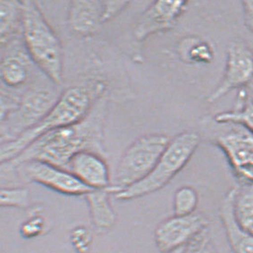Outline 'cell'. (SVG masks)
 I'll list each match as a JSON object with an SVG mask.
<instances>
[{"label":"cell","instance_id":"cell-1","mask_svg":"<svg viewBox=\"0 0 253 253\" xmlns=\"http://www.w3.org/2000/svg\"><path fill=\"white\" fill-rule=\"evenodd\" d=\"M108 100L99 99L89 114L79 122L47 131L38 138L16 159L2 165V170H12L29 160H40L66 169L79 152L89 150L103 156L104 122Z\"/></svg>","mask_w":253,"mask_h":253},{"label":"cell","instance_id":"cell-2","mask_svg":"<svg viewBox=\"0 0 253 253\" xmlns=\"http://www.w3.org/2000/svg\"><path fill=\"white\" fill-rule=\"evenodd\" d=\"M104 81L91 79L67 88L41 122L12 141L1 145V164L16 159L38 138L47 131L79 122L106 93Z\"/></svg>","mask_w":253,"mask_h":253},{"label":"cell","instance_id":"cell-3","mask_svg":"<svg viewBox=\"0 0 253 253\" xmlns=\"http://www.w3.org/2000/svg\"><path fill=\"white\" fill-rule=\"evenodd\" d=\"M22 33L31 60L55 84L63 83L61 42L33 1L22 2Z\"/></svg>","mask_w":253,"mask_h":253},{"label":"cell","instance_id":"cell-4","mask_svg":"<svg viewBox=\"0 0 253 253\" xmlns=\"http://www.w3.org/2000/svg\"><path fill=\"white\" fill-rule=\"evenodd\" d=\"M201 142L195 131H186L171 139L150 174L141 182L114 194L119 201H131L158 192L168 185L187 165Z\"/></svg>","mask_w":253,"mask_h":253},{"label":"cell","instance_id":"cell-5","mask_svg":"<svg viewBox=\"0 0 253 253\" xmlns=\"http://www.w3.org/2000/svg\"><path fill=\"white\" fill-rule=\"evenodd\" d=\"M171 139L160 133L141 136L127 148L118 163L112 194L134 185L147 177L154 169Z\"/></svg>","mask_w":253,"mask_h":253},{"label":"cell","instance_id":"cell-6","mask_svg":"<svg viewBox=\"0 0 253 253\" xmlns=\"http://www.w3.org/2000/svg\"><path fill=\"white\" fill-rule=\"evenodd\" d=\"M59 96L53 90L41 88L24 94L15 107L2 116V134L9 137L6 141L14 140L41 122Z\"/></svg>","mask_w":253,"mask_h":253},{"label":"cell","instance_id":"cell-7","mask_svg":"<svg viewBox=\"0 0 253 253\" xmlns=\"http://www.w3.org/2000/svg\"><path fill=\"white\" fill-rule=\"evenodd\" d=\"M225 129L213 138L225 154L240 185L253 184V134L244 127L224 125Z\"/></svg>","mask_w":253,"mask_h":253},{"label":"cell","instance_id":"cell-8","mask_svg":"<svg viewBox=\"0 0 253 253\" xmlns=\"http://www.w3.org/2000/svg\"><path fill=\"white\" fill-rule=\"evenodd\" d=\"M22 178L42 184L69 196H86L94 190L86 186L70 171L40 160H29L12 169Z\"/></svg>","mask_w":253,"mask_h":253},{"label":"cell","instance_id":"cell-9","mask_svg":"<svg viewBox=\"0 0 253 253\" xmlns=\"http://www.w3.org/2000/svg\"><path fill=\"white\" fill-rule=\"evenodd\" d=\"M209 228V220L202 213L174 216L160 222L154 232L155 244L161 253H171L187 246Z\"/></svg>","mask_w":253,"mask_h":253},{"label":"cell","instance_id":"cell-10","mask_svg":"<svg viewBox=\"0 0 253 253\" xmlns=\"http://www.w3.org/2000/svg\"><path fill=\"white\" fill-rule=\"evenodd\" d=\"M253 81V51L242 40H235L227 47L224 75L216 89L211 92L209 102L217 99L235 89H243Z\"/></svg>","mask_w":253,"mask_h":253},{"label":"cell","instance_id":"cell-11","mask_svg":"<svg viewBox=\"0 0 253 253\" xmlns=\"http://www.w3.org/2000/svg\"><path fill=\"white\" fill-rule=\"evenodd\" d=\"M186 6V1L153 2L136 22L133 28L136 41L141 42L150 35L173 28Z\"/></svg>","mask_w":253,"mask_h":253},{"label":"cell","instance_id":"cell-12","mask_svg":"<svg viewBox=\"0 0 253 253\" xmlns=\"http://www.w3.org/2000/svg\"><path fill=\"white\" fill-rule=\"evenodd\" d=\"M67 170L92 190L111 186L108 164L99 153L89 150L79 152L70 160Z\"/></svg>","mask_w":253,"mask_h":253},{"label":"cell","instance_id":"cell-13","mask_svg":"<svg viewBox=\"0 0 253 253\" xmlns=\"http://www.w3.org/2000/svg\"><path fill=\"white\" fill-rule=\"evenodd\" d=\"M67 21L71 30L82 37L92 36L103 24V2L73 1L69 4Z\"/></svg>","mask_w":253,"mask_h":253},{"label":"cell","instance_id":"cell-14","mask_svg":"<svg viewBox=\"0 0 253 253\" xmlns=\"http://www.w3.org/2000/svg\"><path fill=\"white\" fill-rule=\"evenodd\" d=\"M234 190L230 189L221 203L219 216L233 253H253V233L240 226L233 211Z\"/></svg>","mask_w":253,"mask_h":253},{"label":"cell","instance_id":"cell-15","mask_svg":"<svg viewBox=\"0 0 253 253\" xmlns=\"http://www.w3.org/2000/svg\"><path fill=\"white\" fill-rule=\"evenodd\" d=\"M112 194L110 187L104 190H94L84 196L89 206L92 225L99 234H104L112 228L117 222V214L110 203Z\"/></svg>","mask_w":253,"mask_h":253},{"label":"cell","instance_id":"cell-16","mask_svg":"<svg viewBox=\"0 0 253 253\" xmlns=\"http://www.w3.org/2000/svg\"><path fill=\"white\" fill-rule=\"evenodd\" d=\"M30 56L26 49L13 47L1 61V78L10 88H18L25 84L30 72Z\"/></svg>","mask_w":253,"mask_h":253},{"label":"cell","instance_id":"cell-17","mask_svg":"<svg viewBox=\"0 0 253 253\" xmlns=\"http://www.w3.org/2000/svg\"><path fill=\"white\" fill-rule=\"evenodd\" d=\"M213 121L219 125H236L253 134V100L245 88L240 89L232 110L217 114Z\"/></svg>","mask_w":253,"mask_h":253},{"label":"cell","instance_id":"cell-18","mask_svg":"<svg viewBox=\"0 0 253 253\" xmlns=\"http://www.w3.org/2000/svg\"><path fill=\"white\" fill-rule=\"evenodd\" d=\"M233 211L241 227L253 233V184L233 187Z\"/></svg>","mask_w":253,"mask_h":253},{"label":"cell","instance_id":"cell-19","mask_svg":"<svg viewBox=\"0 0 253 253\" xmlns=\"http://www.w3.org/2000/svg\"><path fill=\"white\" fill-rule=\"evenodd\" d=\"M1 43L5 45L9 42L10 38L14 35L22 24V2L18 1H1Z\"/></svg>","mask_w":253,"mask_h":253},{"label":"cell","instance_id":"cell-20","mask_svg":"<svg viewBox=\"0 0 253 253\" xmlns=\"http://www.w3.org/2000/svg\"><path fill=\"white\" fill-rule=\"evenodd\" d=\"M199 204V194L192 186H182L173 195V212L175 216H188L195 213Z\"/></svg>","mask_w":253,"mask_h":253},{"label":"cell","instance_id":"cell-21","mask_svg":"<svg viewBox=\"0 0 253 253\" xmlns=\"http://www.w3.org/2000/svg\"><path fill=\"white\" fill-rule=\"evenodd\" d=\"M183 58H187L190 61L207 62L212 59V50L210 45L203 42L199 39H188L183 42L182 48Z\"/></svg>","mask_w":253,"mask_h":253},{"label":"cell","instance_id":"cell-22","mask_svg":"<svg viewBox=\"0 0 253 253\" xmlns=\"http://www.w3.org/2000/svg\"><path fill=\"white\" fill-rule=\"evenodd\" d=\"M30 205V190L26 187L2 188L1 206L26 209Z\"/></svg>","mask_w":253,"mask_h":253},{"label":"cell","instance_id":"cell-23","mask_svg":"<svg viewBox=\"0 0 253 253\" xmlns=\"http://www.w3.org/2000/svg\"><path fill=\"white\" fill-rule=\"evenodd\" d=\"M70 240L76 253H89L93 243V234L84 225H78L71 231Z\"/></svg>","mask_w":253,"mask_h":253},{"label":"cell","instance_id":"cell-24","mask_svg":"<svg viewBox=\"0 0 253 253\" xmlns=\"http://www.w3.org/2000/svg\"><path fill=\"white\" fill-rule=\"evenodd\" d=\"M183 253H218L211 242L208 230L198 235L187 246Z\"/></svg>","mask_w":253,"mask_h":253},{"label":"cell","instance_id":"cell-25","mask_svg":"<svg viewBox=\"0 0 253 253\" xmlns=\"http://www.w3.org/2000/svg\"><path fill=\"white\" fill-rule=\"evenodd\" d=\"M45 221L42 216L38 215L37 212L24 222L21 226V235L25 239H33L41 235L44 230Z\"/></svg>","mask_w":253,"mask_h":253},{"label":"cell","instance_id":"cell-26","mask_svg":"<svg viewBox=\"0 0 253 253\" xmlns=\"http://www.w3.org/2000/svg\"><path fill=\"white\" fill-rule=\"evenodd\" d=\"M129 5L126 1H105L103 2V23L110 21L120 14Z\"/></svg>","mask_w":253,"mask_h":253},{"label":"cell","instance_id":"cell-27","mask_svg":"<svg viewBox=\"0 0 253 253\" xmlns=\"http://www.w3.org/2000/svg\"><path fill=\"white\" fill-rule=\"evenodd\" d=\"M242 5L244 7L245 25L252 33H253V1H244Z\"/></svg>","mask_w":253,"mask_h":253},{"label":"cell","instance_id":"cell-28","mask_svg":"<svg viewBox=\"0 0 253 253\" xmlns=\"http://www.w3.org/2000/svg\"><path fill=\"white\" fill-rule=\"evenodd\" d=\"M183 252H184V247H183V248L178 249V250H176V251H174V252L171 253H183Z\"/></svg>","mask_w":253,"mask_h":253},{"label":"cell","instance_id":"cell-29","mask_svg":"<svg viewBox=\"0 0 253 253\" xmlns=\"http://www.w3.org/2000/svg\"><path fill=\"white\" fill-rule=\"evenodd\" d=\"M252 99H253V93L252 94Z\"/></svg>","mask_w":253,"mask_h":253}]
</instances>
